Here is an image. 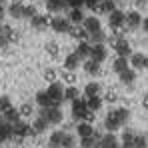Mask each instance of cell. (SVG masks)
I'll use <instances>...</instances> for the list:
<instances>
[{
    "label": "cell",
    "instance_id": "obj_42",
    "mask_svg": "<svg viewBox=\"0 0 148 148\" xmlns=\"http://www.w3.org/2000/svg\"><path fill=\"white\" fill-rule=\"evenodd\" d=\"M10 108H14V106H12V100L8 98V96H0V112L4 114V112H8Z\"/></svg>",
    "mask_w": 148,
    "mask_h": 148
},
{
    "label": "cell",
    "instance_id": "obj_55",
    "mask_svg": "<svg viewBox=\"0 0 148 148\" xmlns=\"http://www.w3.org/2000/svg\"><path fill=\"white\" fill-rule=\"evenodd\" d=\"M4 14H6V10H4V6L0 4V20H4Z\"/></svg>",
    "mask_w": 148,
    "mask_h": 148
},
{
    "label": "cell",
    "instance_id": "obj_24",
    "mask_svg": "<svg viewBox=\"0 0 148 148\" xmlns=\"http://www.w3.org/2000/svg\"><path fill=\"white\" fill-rule=\"evenodd\" d=\"M100 144H102V148H120L118 140H116V136H114L112 132L104 134V136L100 138Z\"/></svg>",
    "mask_w": 148,
    "mask_h": 148
},
{
    "label": "cell",
    "instance_id": "obj_58",
    "mask_svg": "<svg viewBox=\"0 0 148 148\" xmlns=\"http://www.w3.org/2000/svg\"><path fill=\"white\" fill-rule=\"evenodd\" d=\"M46 2H48V0H46Z\"/></svg>",
    "mask_w": 148,
    "mask_h": 148
},
{
    "label": "cell",
    "instance_id": "obj_3",
    "mask_svg": "<svg viewBox=\"0 0 148 148\" xmlns=\"http://www.w3.org/2000/svg\"><path fill=\"white\" fill-rule=\"evenodd\" d=\"M88 112V104H86V98H76L72 102V118L76 122H82V118H84V114Z\"/></svg>",
    "mask_w": 148,
    "mask_h": 148
},
{
    "label": "cell",
    "instance_id": "obj_46",
    "mask_svg": "<svg viewBox=\"0 0 148 148\" xmlns=\"http://www.w3.org/2000/svg\"><path fill=\"white\" fill-rule=\"evenodd\" d=\"M36 16V8L32 6V4H24V12H22V18H34Z\"/></svg>",
    "mask_w": 148,
    "mask_h": 148
},
{
    "label": "cell",
    "instance_id": "obj_18",
    "mask_svg": "<svg viewBox=\"0 0 148 148\" xmlns=\"http://www.w3.org/2000/svg\"><path fill=\"white\" fill-rule=\"evenodd\" d=\"M64 8H68V0H48L46 2L48 12H62Z\"/></svg>",
    "mask_w": 148,
    "mask_h": 148
},
{
    "label": "cell",
    "instance_id": "obj_32",
    "mask_svg": "<svg viewBox=\"0 0 148 148\" xmlns=\"http://www.w3.org/2000/svg\"><path fill=\"white\" fill-rule=\"evenodd\" d=\"M0 32L8 38V42H16L18 40V34H16V30H12L8 24H0Z\"/></svg>",
    "mask_w": 148,
    "mask_h": 148
},
{
    "label": "cell",
    "instance_id": "obj_52",
    "mask_svg": "<svg viewBox=\"0 0 148 148\" xmlns=\"http://www.w3.org/2000/svg\"><path fill=\"white\" fill-rule=\"evenodd\" d=\"M8 44H10V42H8V38H6V36L0 32V48H6Z\"/></svg>",
    "mask_w": 148,
    "mask_h": 148
},
{
    "label": "cell",
    "instance_id": "obj_17",
    "mask_svg": "<svg viewBox=\"0 0 148 148\" xmlns=\"http://www.w3.org/2000/svg\"><path fill=\"white\" fill-rule=\"evenodd\" d=\"M84 72L90 74V76H98V74L102 72V68H100V62L92 60V58H88V60L84 62Z\"/></svg>",
    "mask_w": 148,
    "mask_h": 148
},
{
    "label": "cell",
    "instance_id": "obj_31",
    "mask_svg": "<svg viewBox=\"0 0 148 148\" xmlns=\"http://www.w3.org/2000/svg\"><path fill=\"white\" fill-rule=\"evenodd\" d=\"M118 76H120V82H122V84H134V82H136V70H132V68L120 72Z\"/></svg>",
    "mask_w": 148,
    "mask_h": 148
},
{
    "label": "cell",
    "instance_id": "obj_39",
    "mask_svg": "<svg viewBox=\"0 0 148 148\" xmlns=\"http://www.w3.org/2000/svg\"><path fill=\"white\" fill-rule=\"evenodd\" d=\"M134 148H148V136L146 134H136L134 136Z\"/></svg>",
    "mask_w": 148,
    "mask_h": 148
},
{
    "label": "cell",
    "instance_id": "obj_30",
    "mask_svg": "<svg viewBox=\"0 0 148 148\" xmlns=\"http://www.w3.org/2000/svg\"><path fill=\"white\" fill-rule=\"evenodd\" d=\"M60 82H62L64 86H74V84H76V74L70 72V70H62V72H60Z\"/></svg>",
    "mask_w": 148,
    "mask_h": 148
},
{
    "label": "cell",
    "instance_id": "obj_6",
    "mask_svg": "<svg viewBox=\"0 0 148 148\" xmlns=\"http://www.w3.org/2000/svg\"><path fill=\"white\" fill-rule=\"evenodd\" d=\"M128 62H130V68H132V70H142V68L148 66V56L142 54V52H134V54L128 58Z\"/></svg>",
    "mask_w": 148,
    "mask_h": 148
},
{
    "label": "cell",
    "instance_id": "obj_12",
    "mask_svg": "<svg viewBox=\"0 0 148 148\" xmlns=\"http://www.w3.org/2000/svg\"><path fill=\"white\" fill-rule=\"evenodd\" d=\"M76 132H78V138H90V136L96 134L94 126L90 122H78L76 124Z\"/></svg>",
    "mask_w": 148,
    "mask_h": 148
},
{
    "label": "cell",
    "instance_id": "obj_35",
    "mask_svg": "<svg viewBox=\"0 0 148 148\" xmlns=\"http://www.w3.org/2000/svg\"><path fill=\"white\" fill-rule=\"evenodd\" d=\"M76 98H80L78 88H76V86H66V88H64V100H70V102H74Z\"/></svg>",
    "mask_w": 148,
    "mask_h": 148
},
{
    "label": "cell",
    "instance_id": "obj_28",
    "mask_svg": "<svg viewBox=\"0 0 148 148\" xmlns=\"http://www.w3.org/2000/svg\"><path fill=\"white\" fill-rule=\"evenodd\" d=\"M22 120V116H20V112H18V108H10L8 112H4V122L8 124H16Z\"/></svg>",
    "mask_w": 148,
    "mask_h": 148
},
{
    "label": "cell",
    "instance_id": "obj_16",
    "mask_svg": "<svg viewBox=\"0 0 148 148\" xmlns=\"http://www.w3.org/2000/svg\"><path fill=\"white\" fill-rule=\"evenodd\" d=\"M68 34H70L72 38H76V40H80V42L90 38V34L84 30V26H74V24H72V26H70V30H68Z\"/></svg>",
    "mask_w": 148,
    "mask_h": 148
},
{
    "label": "cell",
    "instance_id": "obj_9",
    "mask_svg": "<svg viewBox=\"0 0 148 148\" xmlns=\"http://www.w3.org/2000/svg\"><path fill=\"white\" fill-rule=\"evenodd\" d=\"M106 56H108V48H106V44H92V52H90V58L92 60H96V62H104L106 60Z\"/></svg>",
    "mask_w": 148,
    "mask_h": 148
},
{
    "label": "cell",
    "instance_id": "obj_20",
    "mask_svg": "<svg viewBox=\"0 0 148 148\" xmlns=\"http://www.w3.org/2000/svg\"><path fill=\"white\" fill-rule=\"evenodd\" d=\"M74 52L80 56V60H82V58H86V60H88V58H90V52H92V44H90L88 40H82Z\"/></svg>",
    "mask_w": 148,
    "mask_h": 148
},
{
    "label": "cell",
    "instance_id": "obj_51",
    "mask_svg": "<svg viewBox=\"0 0 148 148\" xmlns=\"http://www.w3.org/2000/svg\"><path fill=\"white\" fill-rule=\"evenodd\" d=\"M134 6H136V10L146 8V6H148V0H136V2H134Z\"/></svg>",
    "mask_w": 148,
    "mask_h": 148
},
{
    "label": "cell",
    "instance_id": "obj_47",
    "mask_svg": "<svg viewBox=\"0 0 148 148\" xmlns=\"http://www.w3.org/2000/svg\"><path fill=\"white\" fill-rule=\"evenodd\" d=\"M84 6L90 8L92 12H98L100 10V0H84Z\"/></svg>",
    "mask_w": 148,
    "mask_h": 148
},
{
    "label": "cell",
    "instance_id": "obj_10",
    "mask_svg": "<svg viewBox=\"0 0 148 148\" xmlns=\"http://www.w3.org/2000/svg\"><path fill=\"white\" fill-rule=\"evenodd\" d=\"M138 26H142V16H140V12H138V10H130V12L126 14V28L136 30Z\"/></svg>",
    "mask_w": 148,
    "mask_h": 148
},
{
    "label": "cell",
    "instance_id": "obj_50",
    "mask_svg": "<svg viewBox=\"0 0 148 148\" xmlns=\"http://www.w3.org/2000/svg\"><path fill=\"white\" fill-rule=\"evenodd\" d=\"M94 114H96V112H92V110H88V112H86V114H84V118H82V122H94V118H96V116H94Z\"/></svg>",
    "mask_w": 148,
    "mask_h": 148
},
{
    "label": "cell",
    "instance_id": "obj_15",
    "mask_svg": "<svg viewBox=\"0 0 148 148\" xmlns=\"http://www.w3.org/2000/svg\"><path fill=\"white\" fill-rule=\"evenodd\" d=\"M68 20H70V24H74V26H82V24H84L86 16H84L82 8H72L70 14H68Z\"/></svg>",
    "mask_w": 148,
    "mask_h": 148
},
{
    "label": "cell",
    "instance_id": "obj_2",
    "mask_svg": "<svg viewBox=\"0 0 148 148\" xmlns=\"http://www.w3.org/2000/svg\"><path fill=\"white\" fill-rule=\"evenodd\" d=\"M40 116L46 118L50 124H60L62 122V108L60 106H50V108H42Z\"/></svg>",
    "mask_w": 148,
    "mask_h": 148
},
{
    "label": "cell",
    "instance_id": "obj_8",
    "mask_svg": "<svg viewBox=\"0 0 148 148\" xmlns=\"http://www.w3.org/2000/svg\"><path fill=\"white\" fill-rule=\"evenodd\" d=\"M108 24H110V28H122V26H126V14L116 8L114 12L108 14Z\"/></svg>",
    "mask_w": 148,
    "mask_h": 148
},
{
    "label": "cell",
    "instance_id": "obj_41",
    "mask_svg": "<svg viewBox=\"0 0 148 148\" xmlns=\"http://www.w3.org/2000/svg\"><path fill=\"white\" fill-rule=\"evenodd\" d=\"M114 114H116V118L120 120V124H126V120H128V116H130V112H128V108H116L114 110Z\"/></svg>",
    "mask_w": 148,
    "mask_h": 148
},
{
    "label": "cell",
    "instance_id": "obj_19",
    "mask_svg": "<svg viewBox=\"0 0 148 148\" xmlns=\"http://www.w3.org/2000/svg\"><path fill=\"white\" fill-rule=\"evenodd\" d=\"M34 100H36V104H38L40 108H50V106H52V100H50L46 90H38L36 96H34Z\"/></svg>",
    "mask_w": 148,
    "mask_h": 148
},
{
    "label": "cell",
    "instance_id": "obj_36",
    "mask_svg": "<svg viewBox=\"0 0 148 148\" xmlns=\"http://www.w3.org/2000/svg\"><path fill=\"white\" fill-rule=\"evenodd\" d=\"M106 34H104V30H98V32H94V34H90V38H88V42L90 44H104L106 42Z\"/></svg>",
    "mask_w": 148,
    "mask_h": 148
},
{
    "label": "cell",
    "instance_id": "obj_33",
    "mask_svg": "<svg viewBox=\"0 0 148 148\" xmlns=\"http://www.w3.org/2000/svg\"><path fill=\"white\" fill-rule=\"evenodd\" d=\"M102 102H104V98H100V96H90V98H86L88 110H92V112H98L100 106H102Z\"/></svg>",
    "mask_w": 148,
    "mask_h": 148
},
{
    "label": "cell",
    "instance_id": "obj_57",
    "mask_svg": "<svg viewBox=\"0 0 148 148\" xmlns=\"http://www.w3.org/2000/svg\"><path fill=\"white\" fill-rule=\"evenodd\" d=\"M146 70H148V66H146Z\"/></svg>",
    "mask_w": 148,
    "mask_h": 148
},
{
    "label": "cell",
    "instance_id": "obj_56",
    "mask_svg": "<svg viewBox=\"0 0 148 148\" xmlns=\"http://www.w3.org/2000/svg\"><path fill=\"white\" fill-rule=\"evenodd\" d=\"M0 122H4V114L2 112H0Z\"/></svg>",
    "mask_w": 148,
    "mask_h": 148
},
{
    "label": "cell",
    "instance_id": "obj_26",
    "mask_svg": "<svg viewBox=\"0 0 148 148\" xmlns=\"http://www.w3.org/2000/svg\"><path fill=\"white\" fill-rule=\"evenodd\" d=\"M90 96H100V82H88L84 86V98Z\"/></svg>",
    "mask_w": 148,
    "mask_h": 148
},
{
    "label": "cell",
    "instance_id": "obj_53",
    "mask_svg": "<svg viewBox=\"0 0 148 148\" xmlns=\"http://www.w3.org/2000/svg\"><path fill=\"white\" fill-rule=\"evenodd\" d=\"M142 106L148 110V92H144V96H142Z\"/></svg>",
    "mask_w": 148,
    "mask_h": 148
},
{
    "label": "cell",
    "instance_id": "obj_22",
    "mask_svg": "<svg viewBox=\"0 0 148 148\" xmlns=\"http://www.w3.org/2000/svg\"><path fill=\"white\" fill-rule=\"evenodd\" d=\"M22 12H24V4L22 2H12L8 6V14L14 18V20H20L22 18Z\"/></svg>",
    "mask_w": 148,
    "mask_h": 148
},
{
    "label": "cell",
    "instance_id": "obj_29",
    "mask_svg": "<svg viewBox=\"0 0 148 148\" xmlns=\"http://www.w3.org/2000/svg\"><path fill=\"white\" fill-rule=\"evenodd\" d=\"M30 24L34 26L36 30H42V28L50 26V18H48V16H40V14H36V16L30 20Z\"/></svg>",
    "mask_w": 148,
    "mask_h": 148
},
{
    "label": "cell",
    "instance_id": "obj_23",
    "mask_svg": "<svg viewBox=\"0 0 148 148\" xmlns=\"http://www.w3.org/2000/svg\"><path fill=\"white\" fill-rule=\"evenodd\" d=\"M130 68V62H128V58H120V56H116L114 58V62H112V70L116 74L124 72V70H128Z\"/></svg>",
    "mask_w": 148,
    "mask_h": 148
},
{
    "label": "cell",
    "instance_id": "obj_25",
    "mask_svg": "<svg viewBox=\"0 0 148 148\" xmlns=\"http://www.w3.org/2000/svg\"><path fill=\"white\" fill-rule=\"evenodd\" d=\"M12 136H14V132H12V124L0 122V142H6V140H10Z\"/></svg>",
    "mask_w": 148,
    "mask_h": 148
},
{
    "label": "cell",
    "instance_id": "obj_45",
    "mask_svg": "<svg viewBox=\"0 0 148 148\" xmlns=\"http://www.w3.org/2000/svg\"><path fill=\"white\" fill-rule=\"evenodd\" d=\"M44 80H46L48 84L56 82V80H58V74H56V70H54V68H46V70H44Z\"/></svg>",
    "mask_w": 148,
    "mask_h": 148
},
{
    "label": "cell",
    "instance_id": "obj_4",
    "mask_svg": "<svg viewBox=\"0 0 148 148\" xmlns=\"http://www.w3.org/2000/svg\"><path fill=\"white\" fill-rule=\"evenodd\" d=\"M70 26H72V24H70V20L64 18V16H54V18H50V28H52L54 32H58V34H62V32L68 34Z\"/></svg>",
    "mask_w": 148,
    "mask_h": 148
},
{
    "label": "cell",
    "instance_id": "obj_1",
    "mask_svg": "<svg viewBox=\"0 0 148 148\" xmlns=\"http://www.w3.org/2000/svg\"><path fill=\"white\" fill-rule=\"evenodd\" d=\"M64 88H66V86H64L60 80L48 84L46 92H48L50 100H52V106H62V102H64Z\"/></svg>",
    "mask_w": 148,
    "mask_h": 148
},
{
    "label": "cell",
    "instance_id": "obj_38",
    "mask_svg": "<svg viewBox=\"0 0 148 148\" xmlns=\"http://www.w3.org/2000/svg\"><path fill=\"white\" fill-rule=\"evenodd\" d=\"M62 148H76V136L66 132L64 138H62Z\"/></svg>",
    "mask_w": 148,
    "mask_h": 148
},
{
    "label": "cell",
    "instance_id": "obj_13",
    "mask_svg": "<svg viewBox=\"0 0 148 148\" xmlns=\"http://www.w3.org/2000/svg\"><path fill=\"white\" fill-rule=\"evenodd\" d=\"M84 30H86V32H88V34H94V32H98V30H102V24H100V18L98 16H94V14H92V16H88V18H86V20H84Z\"/></svg>",
    "mask_w": 148,
    "mask_h": 148
},
{
    "label": "cell",
    "instance_id": "obj_54",
    "mask_svg": "<svg viewBox=\"0 0 148 148\" xmlns=\"http://www.w3.org/2000/svg\"><path fill=\"white\" fill-rule=\"evenodd\" d=\"M142 28H144V32H148V16L142 18Z\"/></svg>",
    "mask_w": 148,
    "mask_h": 148
},
{
    "label": "cell",
    "instance_id": "obj_5",
    "mask_svg": "<svg viewBox=\"0 0 148 148\" xmlns=\"http://www.w3.org/2000/svg\"><path fill=\"white\" fill-rule=\"evenodd\" d=\"M12 132H14L16 138H24V136H34V134H36L34 128H32V124H26V122H22V120L12 124Z\"/></svg>",
    "mask_w": 148,
    "mask_h": 148
},
{
    "label": "cell",
    "instance_id": "obj_27",
    "mask_svg": "<svg viewBox=\"0 0 148 148\" xmlns=\"http://www.w3.org/2000/svg\"><path fill=\"white\" fill-rule=\"evenodd\" d=\"M50 126V122L46 118H42V116H36L34 118V122H32V128H34V132L36 134H40V132H46V128Z\"/></svg>",
    "mask_w": 148,
    "mask_h": 148
},
{
    "label": "cell",
    "instance_id": "obj_43",
    "mask_svg": "<svg viewBox=\"0 0 148 148\" xmlns=\"http://www.w3.org/2000/svg\"><path fill=\"white\" fill-rule=\"evenodd\" d=\"M134 136H136L134 130H124L122 132V144H132L134 146Z\"/></svg>",
    "mask_w": 148,
    "mask_h": 148
},
{
    "label": "cell",
    "instance_id": "obj_48",
    "mask_svg": "<svg viewBox=\"0 0 148 148\" xmlns=\"http://www.w3.org/2000/svg\"><path fill=\"white\" fill-rule=\"evenodd\" d=\"M104 100H106V102H110V104H114V102H118V94H116L114 90H108V92H106V96H104Z\"/></svg>",
    "mask_w": 148,
    "mask_h": 148
},
{
    "label": "cell",
    "instance_id": "obj_40",
    "mask_svg": "<svg viewBox=\"0 0 148 148\" xmlns=\"http://www.w3.org/2000/svg\"><path fill=\"white\" fill-rule=\"evenodd\" d=\"M18 112H20V116H22V118H26V116H32V114H34V106H32L30 102H24V104L18 108Z\"/></svg>",
    "mask_w": 148,
    "mask_h": 148
},
{
    "label": "cell",
    "instance_id": "obj_37",
    "mask_svg": "<svg viewBox=\"0 0 148 148\" xmlns=\"http://www.w3.org/2000/svg\"><path fill=\"white\" fill-rule=\"evenodd\" d=\"M100 138H102V136H98V134H94V136H90V138H80V148H94Z\"/></svg>",
    "mask_w": 148,
    "mask_h": 148
},
{
    "label": "cell",
    "instance_id": "obj_14",
    "mask_svg": "<svg viewBox=\"0 0 148 148\" xmlns=\"http://www.w3.org/2000/svg\"><path fill=\"white\" fill-rule=\"evenodd\" d=\"M80 66V56L76 52H70L66 58H64V70H70V72H76V68Z\"/></svg>",
    "mask_w": 148,
    "mask_h": 148
},
{
    "label": "cell",
    "instance_id": "obj_44",
    "mask_svg": "<svg viewBox=\"0 0 148 148\" xmlns=\"http://www.w3.org/2000/svg\"><path fill=\"white\" fill-rule=\"evenodd\" d=\"M46 52H48V56H52V58H56L58 56V52H60V46L56 44V42H46Z\"/></svg>",
    "mask_w": 148,
    "mask_h": 148
},
{
    "label": "cell",
    "instance_id": "obj_11",
    "mask_svg": "<svg viewBox=\"0 0 148 148\" xmlns=\"http://www.w3.org/2000/svg\"><path fill=\"white\" fill-rule=\"evenodd\" d=\"M104 128H106L108 132H116V130H120V128H122V124H120V120L116 118L114 110H110V112L106 114V120H104Z\"/></svg>",
    "mask_w": 148,
    "mask_h": 148
},
{
    "label": "cell",
    "instance_id": "obj_21",
    "mask_svg": "<svg viewBox=\"0 0 148 148\" xmlns=\"http://www.w3.org/2000/svg\"><path fill=\"white\" fill-rule=\"evenodd\" d=\"M64 134H66V132H62V130H54V132L50 134V138H48V146L50 148H62V138H64Z\"/></svg>",
    "mask_w": 148,
    "mask_h": 148
},
{
    "label": "cell",
    "instance_id": "obj_7",
    "mask_svg": "<svg viewBox=\"0 0 148 148\" xmlns=\"http://www.w3.org/2000/svg\"><path fill=\"white\" fill-rule=\"evenodd\" d=\"M114 52H116V56H120V58H130V56L134 54L126 38H118V40H116V44H114Z\"/></svg>",
    "mask_w": 148,
    "mask_h": 148
},
{
    "label": "cell",
    "instance_id": "obj_34",
    "mask_svg": "<svg viewBox=\"0 0 148 148\" xmlns=\"http://www.w3.org/2000/svg\"><path fill=\"white\" fill-rule=\"evenodd\" d=\"M116 10V2L114 0H100V10L98 12H104V14H110Z\"/></svg>",
    "mask_w": 148,
    "mask_h": 148
},
{
    "label": "cell",
    "instance_id": "obj_49",
    "mask_svg": "<svg viewBox=\"0 0 148 148\" xmlns=\"http://www.w3.org/2000/svg\"><path fill=\"white\" fill-rule=\"evenodd\" d=\"M84 6V0H68V8H82Z\"/></svg>",
    "mask_w": 148,
    "mask_h": 148
}]
</instances>
